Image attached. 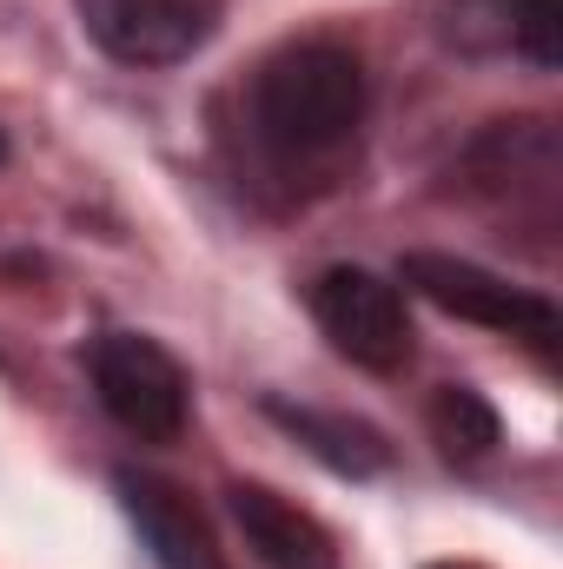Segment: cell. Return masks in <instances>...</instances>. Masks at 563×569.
I'll return each instance as SVG.
<instances>
[{"label": "cell", "mask_w": 563, "mask_h": 569, "mask_svg": "<svg viewBox=\"0 0 563 569\" xmlns=\"http://www.w3.org/2000/svg\"><path fill=\"white\" fill-rule=\"evenodd\" d=\"M372 107V80L358 47L312 33L285 40L259 60V73L239 93V152L253 186H279V199H312L345 179L358 159Z\"/></svg>", "instance_id": "cell-1"}, {"label": "cell", "mask_w": 563, "mask_h": 569, "mask_svg": "<svg viewBox=\"0 0 563 569\" xmlns=\"http://www.w3.org/2000/svg\"><path fill=\"white\" fill-rule=\"evenodd\" d=\"M464 192L511 219V232H557L563 146L551 120H497L464 152Z\"/></svg>", "instance_id": "cell-2"}, {"label": "cell", "mask_w": 563, "mask_h": 569, "mask_svg": "<svg viewBox=\"0 0 563 569\" xmlns=\"http://www.w3.org/2000/svg\"><path fill=\"white\" fill-rule=\"evenodd\" d=\"M87 378H93V398L113 425L140 443H172L186 430L192 411V385H186V365L140 331H107L87 345Z\"/></svg>", "instance_id": "cell-3"}, {"label": "cell", "mask_w": 563, "mask_h": 569, "mask_svg": "<svg viewBox=\"0 0 563 569\" xmlns=\"http://www.w3.org/2000/svg\"><path fill=\"white\" fill-rule=\"evenodd\" d=\"M398 284L418 291L424 305H437L444 318H464V325H484L497 338H517L531 351H557L563 318L557 305L531 284H511L471 259H451V252H405L398 266Z\"/></svg>", "instance_id": "cell-4"}, {"label": "cell", "mask_w": 563, "mask_h": 569, "mask_svg": "<svg viewBox=\"0 0 563 569\" xmlns=\"http://www.w3.org/2000/svg\"><path fill=\"white\" fill-rule=\"evenodd\" d=\"M312 318L318 331L332 338L338 358L365 365V371H398L412 358V311H405V291L365 266H332L312 284Z\"/></svg>", "instance_id": "cell-5"}, {"label": "cell", "mask_w": 563, "mask_h": 569, "mask_svg": "<svg viewBox=\"0 0 563 569\" xmlns=\"http://www.w3.org/2000/svg\"><path fill=\"white\" fill-rule=\"evenodd\" d=\"M87 40L120 67H179L213 33L226 0H73Z\"/></svg>", "instance_id": "cell-6"}, {"label": "cell", "mask_w": 563, "mask_h": 569, "mask_svg": "<svg viewBox=\"0 0 563 569\" xmlns=\"http://www.w3.org/2000/svg\"><path fill=\"white\" fill-rule=\"evenodd\" d=\"M120 503H127V517H134V530L146 537L159 569H233L219 537H213V523L199 517V503L186 490H172L166 477L120 470Z\"/></svg>", "instance_id": "cell-7"}, {"label": "cell", "mask_w": 563, "mask_h": 569, "mask_svg": "<svg viewBox=\"0 0 563 569\" xmlns=\"http://www.w3.org/2000/svg\"><path fill=\"white\" fill-rule=\"evenodd\" d=\"M226 510H233L246 550L266 569H338L332 530L312 510H298L292 497H279L273 483H233L226 490Z\"/></svg>", "instance_id": "cell-8"}, {"label": "cell", "mask_w": 563, "mask_h": 569, "mask_svg": "<svg viewBox=\"0 0 563 569\" xmlns=\"http://www.w3.org/2000/svg\"><path fill=\"white\" fill-rule=\"evenodd\" d=\"M273 418H279L312 457H325V463L345 470V477H372V470L392 463V443L372 425H358V418H332V411H312V405H273Z\"/></svg>", "instance_id": "cell-9"}, {"label": "cell", "mask_w": 563, "mask_h": 569, "mask_svg": "<svg viewBox=\"0 0 563 569\" xmlns=\"http://www.w3.org/2000/svg\"><path fill=\"white\" fill-rule=\"evenodd\" d=\"M431 437H437V450L451 457V463H477V457H491L497 450V411L484 405V391H471V385H444L437 398H431Z\"/></svg>", "instance_id": "cell-10"}, {"label": "cell", "mask_w": 563, "mask_h": 569, "mask_svg": "<svg viewBox=\"0 0 563 569\" xmlns=\"http://www.w3.org/2000/svg\"><path fill=\"white\" fill-rule=\"evenodd\" d=\"M491 20H497V33L531 60V67H557L563 60V40H557V27H563V0H491Z\"/></svg>", "instance_id": "cell-11"}, {"label": "cell", "mask_w": 563, "mask_h": 569, "mask_svg": "<svg viewBox=\"0 0 563 569\" xmlns=\"http://www.w3.org/2000/svg\"><path fill=\"white\" fill-rule=\"evenodd\" d=\"M431 569H477V563H431Z\"/></svg>", "instance_id": "cell-12"}, {"label": "cell", "mask_w": 563, "mask_h": 569, "mask_svg": "<svg viewBox=\"0 0 563 569\" xmlns=\"http://www.w3.org/2000/svg\"><path fill=\"white\" fill-rule=\"evenodd\" d=\"M0 159H7V140H0Z\"/></svg>", "instance_id": "cell-13"}]
</instances>
